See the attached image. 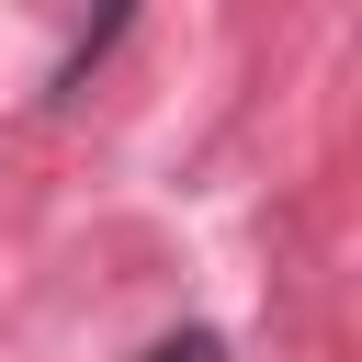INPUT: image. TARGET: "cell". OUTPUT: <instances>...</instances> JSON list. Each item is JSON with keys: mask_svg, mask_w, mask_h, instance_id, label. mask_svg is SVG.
Masks as SVG:
<instances>
[{"mask_svg": "<svg viewBox=\"0 0 362 362\" xmlns=\"http://www.w3.org/2000/svg\"><path fill=\"white\" fill-rule=\"evenodd\" d=\"M147 362H226V339H215V328H181V339H158Z\"/></svg>", "mask_w": 362, "mask_h": 362, "instance_id": "1", "label": "cell"}]
</instances>
